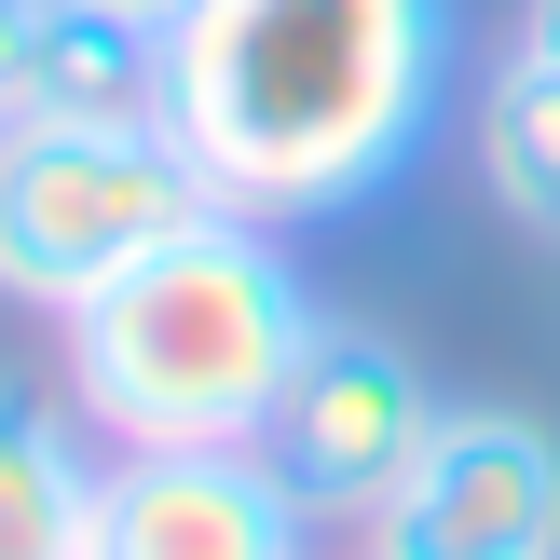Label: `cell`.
<instances>
[{"instance_id":"7c38bea8","label":"cell","mask_w":560,"mask_h":560,"mask_svg":"<svg viewBox=\"0 0 560 560\" xmlns=\"http://www.w3.org/2000/svg\"><path fill=\"white\" fill-rule=\"evenodd\" d=\"M109 14H151V27H178V0H109Z\"/></svg>"},{"instance_id":"52a82bcc","label":"cell","mask_w":560,"mask_h":560,"mask_svg":"<svg viewBox=\"0 0 560 560\" xmlns=\"http://www.w3.org/2000/svg\"><path fill=\"white\" fill-rule=\"evenodd\" d=\"M14 109H42V124H164V27L109 14V0H55ZM14 109H0V124H14Z\"/></svg>"},{"instance_id":"3957f363","label":"cell","mask_w":560,"mask_h":560,"mask_svg":"<svg viewBox=\"0 0 560 560\" xmlns=\"http://www.w3.org/2000/svg\"><path fill=\"white\" fill-rule=\"evenodd\" d=\"M219 191L164 124H0V301L69 328L109 273H137L164 233H191Z\"/></svg>"},{"instance_id":"30bf717a","label":"cell","mask_w":560,"mask_h":560,"mask_svg":"<svg viewBox=\"0 0 560 560\" xmlns=\"http://www.w3.org/2000/svg\"><path fill=\"white\" fill-rule=\"evenodd\" d=\"M42 14H55V0H0V109L27 96V55H42Z\"/></svg>"},{"instance_id":"6da1fadb","label":"cell","mask_w":560,"mask_h":560,"mask_svg":"<svg viewBox=\"0 0 560 560\" xmlns=\"http://www.w3.org/2000/svg\"><path fill=\"white\" fill-rule=\"evenodd\" d=\"M452 0H178L164 27V137L233 219L315 233L424 164L452 109Z\"/></svg>"},{"instance_id":"8fae6325","label":"cell","mask_w":560,"mask_h":560,"mask_svg":"<svg viewBox=\"0 0 560 560\" xmlns=\"http://www.w3.org/2000/svg\"><path fill=\"white\" fill-rule=\"evenodd\" d=\"M520 55H547V69H560V0H520Z\"/></svg>"},{"instance_id":"7a4b0ae2","label":"cell","mask_w":560,"mask_h":560,"mask_svg":"<svg viewBox=\"0 0 560 560\" xmlns=\"http://www.w3.org/2000/svg\"><path fill=\"white\" fill-rule=\"evenodd\" d=\"M315 288H301L273 219L206 206L137 273H109L69 315V397L109 452H260L315 355Z\"/></svg>"},{"instance_id":"8992f818","label":"cell","mask_w":560,"mask_h":560,"mask_svg":"<svg viewBox=\"0 0 560 560\" xmlns=\"http://www.w3.org/2000/svg\"><path fill=\"white\" fill-rule=\"evenodd\" d=\"M301 520L273 452H109L82 560H301Z\"/></svg>"},{"instance_id":"277c9868","label":"cell","mask_w":560,"mask_h":560,"mask_svg":"<svg viewBox=\"0 0 560 560\" xmlns=\"http://www.w3.org/2000/svg\"><path fill=\"white\" fill-rule=\"evenodd\" d=\"M424 438H438V383L383 328H315V355H301V383H288L260 452L288 465V492L315 520H383L397 479L424 465Z\"/></svg>"},{"instance_id":"ba28073f","label":"cell","mask_w":560,"mask_h":560,"mask_svg":"<svg viewBox=\"0 0 560 560\" xmlns=\"http://www.w3.org/2000/svg\"><path fill=\"white\" fill-rule=\"evenodd\" d=\"M96 479L109 465L69 438V410L0 383V560H82L96 547Z\"/></svg>"},{"instance_id":"9c48e42d","label":"cell","mask_w":560,"mask_h":560,"mask_svg":"<svg viewBox=\"0 0 560 560\" xmlns=\"http://www.w3.org/2000/svg\"><path fill=\"white\" fill-rule=\"evenodd\" d=\"M479 164H492V206H506L520 233L560 246V69H547V55H506V69H492Z\"/></svg>"},{"instance_id":"5b68a950","label":"cell","mask_w":560,"mask_h":560,"mask_svg":"<svg viewBox=\"0 0 560 560\" xmlns=\"http://www.w3.org/2000/svg\"><path fill=\"white\" fill-rule=\"evenodd\" d=\"M370 560H560V438L534 410H438Z\"/></svg>"}]
</instances>
